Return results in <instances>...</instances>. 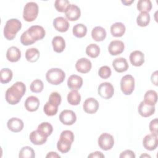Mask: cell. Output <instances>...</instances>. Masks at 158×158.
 <instances>
[{"instance_id":"6da1fadb","label":"cell","mask_w":158,"mask_h":158,"mask_svg":"<svg viewBox=\"0 0 158 158\" xmlns=\"http://www.w3.org/2000/svg\"><path fill=\"white\" fill-rule=\"evenodd\" d=\"M26 86L22 81H17L9 88L5 94L6 101L11 105L17 104L25 94Z\"/></svg>"},{"instance_id":"7a4b0ae2","label":"cell","mask_w":158,"mask_h":158,"mask_svg":"<svg viewBox=\"0 0 158 158\" xmlns=\"http://www.w3.org/2000/svg\"><path fill=\"white\" fill-rule=\"evenodd\" d=\"M22 23L17 19H11L6 22L4 28V36L8 40H12L21 29Z\"/></svg>"},{"instance_id":"3957f363","label":"cell","mask_w":158,"mask_h":158,"mask_svg":"<svg viewBox=\"0 0 158 158\" xmlns=\"http://www.w3.org/2000/svg\"><path fill=\"white\" fill-rule=\"evenodd\" d=\"M65 77L64 72L59 68H52L46 74V80L52 85H57L62 83Z\"/></svg>"},{"instance_id":"277c9868","label":"cell","mask_w":158,"mask_h":158,"mask_svg":"<svg viewBox=\"0 0 158 158\" xmlns=\"http://www.w3.org/2000/svg\"><path fill=\"white\" fill-rule=\"evenodd\" d=\"M38 14V6L35 2H27L23 8V18L27 22H32L36 19Z\"/></svg>"},{"instance_id":"5b68a950","label":"cell","mask_w":158,"mask_h":158,"mask_svg":"<svg viewBox=\"0 0 158 158\" xmlns=\"http://www.w3.org/2000/svg\"><path fill=\"white\" fill-rule=\"evenodd\" d=\"M120 88L123 94L130 95L135 88V80L132 75H126L123 76L120 81Z\"/></svg>"},{"instance_id":"8992f818","label":"cell","mask_w":158,"mask_h":158,"mask_svg":"<svg viewBox=\"0 0 158 158\" xmlns=\"http://www.w3.org/2000/svg\"><path fill=\"white\" fill-rule=\"evenodd\" d=\"M98 143L101 149L107 151L112 148L114 144V139L111 135L107 133H104L99 136Z\"/></svg>"},{"instance_id":"52a82bcc","label":"cell","mask_w":158,"mask_h":158,"mask_svg":"<svg viewBox=\"0 0 158 158\" xmlns=\"http://www.w3.org/2000/svg\"><path fill=\"white\" fill-rule=\"evenodd\" d=\"M98 94L105 99H110L112 97L114 89L112 85L109 82H104L99 85L98 89Z\"/></svg>"},{"instance_id":"ba28073f","label":"cell","mask_w":158,"mask_h":158,"mask_svg":"<svg viewBox=\"0 0 158 158\" xmlns=\"http://www.w3.org/2000/svg\"><path fill=\"white\" fill-rule=\"evenodd\" d=\"M59 120L64 125H72L76 122L77 116L73 111L66 109L60 112Z\"/></svg>"},{"instance_id":"9c48e42d","label":"cell","mask_w":158,"mask_h":158,"mask_svg":"<svg viewBox=\"0 0 158 158\" xmlns=\"http://www.w3.org/2000/svg\"><path fill=\"white\" fill-rule=\"evenodd\" d=\"M27 31L35 42L36 41L42 40L46 35L45 30L43 27L40 25H33L28 28Z\"/></svg>"},{"instance_id":"30bf717a","label":"cell","mask_w":158,"mask_h":158,"mask_svg":"<svg viewBox=\"0 0 158 158\" xmlns=\"http://www.w3.org/2000/svg\"><path fill=\"white\" fill-rule=\"evenodd\" d=\"M143 144L147 150L153 151L156 149L158 145L157 135L152 133L146 135L143 139Z\"/></svg>"},{"instance_id":"8fae6325","label":"cell","mask_w":158,"mask_h":158,"mask_svg":"<svg viewBox=\"0 0 158 158\" xmlns=\"http://www.w3.org/2000/svg\"><path fill=\"white\" fill-rule=\"evenodd\" d=\"M83 110L88 114H94L99 109V103L98 101L93 98L86 99L83 105Z\"/></svg>"},{"instance_id":"7c38bea8","label":"cell","mask_w":158,"mask_h":158,"mask_svg":"<svg viewBox=\"0 0 158 158\" xmlns=\"http://www.w3.org/2000/svg\"><path fill=\"white\" fill-rule=\"evenodd\" d=\"M124 43L120 40L112 41L108 46V51L112 56L120 54L124 50Z\"/></svg>"},{"instance_id":"4fadbf2b","label":"cell","mask_w":158,"mask_h":158,"mask_svg":"<svg viewBox=\"0 0 158 158\" xmlns=\"http://www.w3.org/2000/svg\"><path fill=\"white\" fill-rule=\"evenodd\" d=\"M92 64L91 61L87 58H81L78 59L75 64V68L77 70L82 73H86L89 72L91 69Z\"/></svg>"},{"instance_id":"5bb4252c","label":"cell","mask_w":158,"mask_h":158,"mask_svg":"<svg viewBox=\"0 0 158 158\" xmlns=\"http://www.w3.org/2000/svg\"><path fill=\"white\" fill-rule=\"evenodd\" d=\"M67 19L70 21L77 20L81 15L80 8L75 4H70L65 12Z\"/></svg>"},{"instance_id":"9a60e30c","label":"cell","mask_w":158,"mask_h":158,"mask_svg":"<svg viewBox=\"0 0 158 158\" xmlns=\"http://www.w3.org/2000/svg\"><path fill=\"white\" fill-rule=\"evenodd\" d=\"M7 126L9 130L14 133H17L22 130L24 124L21 119L17 117H12L7 121Z\"/></svg>"},{"instance_id":"2e32d148","label":"cell","mask_w":158,"mask_h":158,"mask_svg":"<svg viewBox=\"0 0 158 158\" xmlns=\"http://www.w3.org/2000/svg\"><path fill=\"white\" fill-rule=\"evenodd\" d=\"M53 25L55 29L60 32H65L69 28L68 20L63 17H57L53 20Z\"/></svg>"},{"instance_id":"e0dca14e","label":"cell","mask_w":158,"mask_h":158,"mask_svg":"<svg viewBox=\"0 0 158 158\" xmlns=\"http://www.w3.org/2000/svg\"><path fill=\"white\" fill-rule=\"evenodd\" d=\"M138 112L143 117H148L152 115L155 112V106L149 105L141 101L138 106Z\"/></svg>"},{"instance_id":"ac0fdd59","label":"cell","mask_w":158,"mask_h":158,"mask_svg":"<svg viewBox=\"0 0 158 158\" xmlns=\"http://www.w3.org/2000/svg\"><path fill=\"white\" fill-rule=\"evenodd\" d=\"M130 60L133 65L141 66L144 62V55L140 51H134L130 55Z\"/></svg>"},{"instance_id":"d6986e66","label":"cell","mask_w":158,"mask_h":158,"mask_svg":"<svg viewBox=\"0 0 158 158\" xmlns=\"http://www.w3.org/2000/svg\"><path fill=\"white\" fill-rule=\"evenodd\" d=\"M48 137L43 135L38 130L33 131L30 135V140L35 145H42L47 141Z\"/></svg>"},{"instance_id":"ffe728a7","label":"cell","mask_w":158,"mask_h":158,"mask_svg":"<svg viewBox=\"0 0 158 158\" xmlns=\"http://www.w3.org/2000/svg\"><path fill=\"white\" fill-rule=\"evenodd\" d=\"M112 65L115 70L118 73L125 72L128 69V64L123 57L115 59L112 62Z\"/></svg>"},{"instance_id":"44dd1931","label":"cell","mask_w":158,"mask_h":158,"mask_svg":"<svg viewBox=\"0 0 158 158\" xmlns=\"http://www.w3.org/2000/svg\"><path fill=\"white\" fill-rule=\"evenodd\" d=\"M40 106L39 99L34 96L28 97L25 102V109L29 112L36 111Z\"/></svg>"},{"instance_id":"7402d4cb","label":"cell","mask_w":158,"mask_h":158,"mask_svg":"<svg viewBox=\"0 0 158 158\" xmlns=\"http://www.w3.org/2000/svg\"><path fill=\"white\" fill-rule=\"evenodd\" d=\"M6 57L11 62H17L21 57V52L18 48L11 46L8 48L6 52Z\"/></svg>"},{"instance_id":"603a6c76","label":"cell","mask_w":158,"mask_h":158,"mask_svg":"<svg viewBox=\"0 0 158 158\" xmlns=\"http://www.w3.org/2000/svg\"><path fill=\"white\" fill-rule=\"evenodd\" d=\"M83 85V79L77 75H72L67 80L68 87L71 89H78Z\"/></svg>"},{"instance_id":"cb8c5ba5","label":"cell","mask_w":158,"mask_h":158,"mask_svg":"<svg viewBox=\"0 0 158 158\" xmlns=\"http://www.w3.org/2000/svg\"><path fill=\"white\" fill-rule=\"evenodd\" d=\"M125 26L122 22H115L110 27V32L115 37H121L125 32Z\"/></svg>"},{"instance_id":"d4e9b609","label":"cell","mask_w":158,"mask_h":158,"mask_svg":"<svg viewBox=\"0 0 158 158\" xmlns=\"http://www.w3.org/2000/svg\"><path fill=\"white\" fill-rule=\"evenodd\" d=\"M91 36L96 41H102L106 37V30L102 27H96L92 30Z\"/></svg>"},{"instance_id":"484cf974","label":"cell","mask_w":158,"mask_h":158,"mask_svg":"<svg viewBox=\"0 0 158 158\" xmlns=\"http://www.w3.org/2000/svg\"><path fill=\"white\" fill-rule=\"evenodd\" d=\"M52 44L54 51L56 52H62L65 48V42L64 39L60 36H56L52 40Z\"/></svg>"},{"instance_id":"4316f807","label":"cell","mask_w":158,"mask_h":158,"mask_svg":"<svg viewBox=\"0 0 158 158\" xmlns=\"http://www.w3.org/2000/svg\"><path fill=\"white\" fill-rule=\"evenodd\" d=\"M68 102L73 106H77L81 101V96L77 89H72L67 95Z\"/></svg>"},{"instance_id":"83f0119b","label":"cell","mask_w":158,"mask_h":158,"mask_svg":"<svg viewBox=\"0 0 158 158\" xmlns=\"http://www.w3.org/2000/svg\"><path fill=\"white\" fill-rule=\"evenodd\" d=\"M39 51L35 48L28 49L25 52V58L27 61L30 62H36L40 57Z\"/></svg>"},{"instance_id":"f1b7e54d","label":"cell","mask_w":158,"mask_h":158,"mask_svg":"<svg viewBox=\"0 0 158 158\" xmlns=\"http://www.w3.org/2000/svg\"><path fill=\"white\" fill-rule=\"evenodd\" d=\"M157 101V94L154 90H148L144 96V102L149 105L154 106Z\"/></svg>"},{"instance_id":"f546056e","label":"cell","mask_w":158,"mask_h":158,"mask_svg":"<svg viewBox=\"0 0 158 158\" xmlns=\"http://www.w3.org/2000/svg\"><path fill=\"white\" fill-rule=\"evenodd\" d=\"M73 34L77 38L84 37L87 33V28L83 23H78L73 27Z\"/></svg>"},{"instance_id":"4dcf8cb0","label":"cell","mask_w":158,"mask_h":158,"mask_svg":"<svg viewBox=\"0 0 158 158\" xmlns=\"http://www.w3.org/2000/svg\"><path fill=\"white\" fill-rule=\"evenodd\" d=\"M72 144L70 141L60 138L57 143V148L60 152L67 153L70 151Z\"/></svg>"},{"instance_id":"1f68e13d","label":"cell","mask_w":158,"mask_h":158,"mask_svg":"<svg viewBox=\"0 0 158 158\" xmlns=\"http://www.w3.org/2000/svg\"><path fill=\"white\" fill-rule=\"evenodd\" d=\"M0 76H1V78H0L1 83L6 84L12 80L13 73L10 69L8 68H4L1 70Z\"/></svg>"},{"instance_id":"d6a6232c","label":"cell","mask_w":158,"mask_h":158,"mask_svg":"<svg viewBox=\"0 0 158 158\" xmlns=\"http://www.w3.org/2000/svg\"><path fill=\"white\" fill-rule=\"evenodd\" d=\"M37 130L43 135L48 137L52 133L53 128L52 125L49 122H42L38 126Z\"/></svg>"},{"instance_id":"836d02e7","label":"cell","mask_w":158,"mask_h":158,"mask_svg":"<svg viewBox=\"0 0 158 158\" xmlns=\"http://www.w3.org/2000/svg\"><path fill=\"white\" fill-rule=\"evenodd\" d=\"M150 22V15L148 12H140L137 18L136 23L140 27H146L147 26Z\"/></svg>"},{"instance_id":"e575fe53","label":"cell","mask_w":158,"mask_h":158,"mask_svg":"<svg viewBox=\"0 0 158 158\" xmlns=\"http://www.w3.org/2000/svg\"><path fill=\"white\" fill-rule=\"evenodd\" d=\"M99 53L100 49L96 44L91 43L89 44L86 48V54L92 58L97 57L99 56Z\"/></svg>"},{"instance_id":"d590c367","label":"cell","mask_w":158,"mask_h":158,"mask_svg":"<svg viewBox=\"0 0 158 158\" xmlns=\"http://www.w3.org/2000/svg\"><path fill=\"white\" fill-rule=\"evenodd\" d=\"M137 9L141 12H148L152 9V2L150 0H139L137 3Z\"/></svg>"},{"instance_id":"8d00e7d4","label":"cell","mask_w":158,"mask_h":158,"mask_svg":"<svg viewBox=\"0 0 158 158\" xmlns=\"http://www.w3.org/2000/svg\"><path fill=\"white\" fill-rule=\"evenodd\" d=\"M19 157L20 158H33L35 157V151L30 146L23 147L19 152Z\"/></svg>"},{"instance_id":"74e56055","label":"cell","mask_w":158,"mask_h":158,"mask_svg":"<svg viewBox=\"0 0 158 158\" xmlns=\"http://www.w3.org/2000/svg\"><path fill=\"white\" fill-rule=\"evenodd\" d=\"M70 5V2L67 0H56L54 3L55 8L57 11L60 12H65Z\"/></svg>"},{"instance_id":"f35d334b","label":"cell","mask_w":158,"mask_h":158,"mask_svg":"<svg viewBox=\"0 0 158 158\" xmlns=\"http://www.w3.org/2000/svg\"><path fill=\"white\" fill-rule=\"evenodd\" d=\"M44 85L43 81L40 79H36L32 81L30 85V89L33 93H40L43 91Z\"/></svg>"},{"instance_id":"ab89813d","label":"cell","mask_w":158,"mask_h":158,"mask_svg":"<svg viewBox=\"0 0 158 158\" xmlns=\"http://www.w3.org/2000/svg\"><path fill=\"white\" fill-rule=\"evenodd\" d=\"M43 110L47 115L53 116L57 114L58 110V107L51 104L48 101L44 106Z\"/></svg>"},{"instance_id":"60d3db41","label":"cell","mask_w":158,"mask_h":158,"mask_svg":"<svg viewBox=\"0 0 158 158\" xmlns=\"http://www.w3.org/2000/svg\"><path fill=\"white\" fill-rule=\"evenodd\" d=\"M61 96L57 92H52L49 97L48 102L51 104L58 107L61 102Z\"/></svg>"},{"instance_id":"b9f144b4","label":"cell","mask_w":158,"mask_h":158,"mask_svg":"<svg viewBox=\"0 0 158 158\" xmlns=\"http://www.w3.org/2000/svg\"><path fill=\"white\" fill-rule=\"evenodd\" d=\"M20 40L21 43L24 46H28L35 43V41L31 38V37L28 34L27 30H26L22 34Z\"/></svg>"},{"instance_id":"7bdbcfd3","label":"cell","mask_w":158,"mask_h":158,"mask_svg":"<svg viewBox=\"0 0 158 158\" xmlns=\"http://www.w3.org/2000/svg\"><path fill=\"white\" fill-rule=\"evenodd\" d=\"M111 73L112 72L110 68L107 65L101 67L98 70L99 76L104 79L108 78L111 75Z\"/></svg>"},{"instance_id":"ee69618b","label":"cell","mask_w":158,"mask_h":158,"mask_svg":"<svg viewBox=\"0 0 158 158\" xmlns=\"http://www.w3.org/2000/svg\"><path fill=\"white\" fill-rule=\"evenodd\" d=\"M60 138H64L72 143L74 140V135L73 132L70 130H64L61 133Z\"/></svg>"},{"instance_id":"f6af8a7d","label":"cell","mask_w":158,"mask_h":158,"mask_svg":"<svg viewBox=\"0 0 158 158\" xmlns=\"http://www.w3.org/2000/svg\"><path fill=\"white\" fill-rule=\"evenodd\" d=\"M157 118H156L152 120L149 123V127L150 131L154 135H157Z\"/></svg>"},{"instance_id":"bcb514c9","label":"cell","mask_w":158,"mask_h":158,"mask_svg":"<svg viewBox=\"0 0 158 158\" xmlns=\"http://www.w3.org/2000/svg\"><path fill=\"white\" fill-rule=\"evenodd\" d=\"M119 157L120 158H135V154L131 150H125L120 154Z\"/></svg>"},{"instance_id":"7dc6e473","label":"cell","mask_w":158,"mask_h":158,"mask_svg":"<svg viewBox=\"0 0 158 158\" xmlns=\"http://www.w3.org/2000/svg\"><path fill=\"white\" fill-rule=\"evenodd\" d=\"M88 157H104V155L100 151H96L94 152H92L88 155Z\"/></svg>"},{"instance_id":"c3c4849f","label":"cell","mask_w":158,"mask_h":158,"mask_svg":"<svg viewBox=\"0 0 158 158\" xmlns=\"http://www.w3.org/2000/svg\"><path fill=\"white\" fill-rule=\"evenodd\" d=\"M157 71L156 70L154 72H153L151 75V82L154 84L156 86H157Z\"/></svg>"},{"instance_id":"681fc988","label":"cell","mask_w":158,"mask_h":158,"mask_svg":"<svg viewBox=\"0 0 158 158\" xmlns=\"http://www.w3.org/2000/svg\"><path fill=\"white\" fill-rule=\"evenodd\" d=\"M46 157H47V158H48V157H49V158H56V157H60V156L55 152H49L46 155Z\"/></svg>"},{"instance_id":"f907efd6","label":"cell","mask_w":158,"mask_h":158,"mask_svg":"<svg viewBox=\"0 0 158 158\" xmlns=\"http://www.w3.org/2000/svg\"><path fill=\"white\" fill-rule=\"evenodd\" d=\"M133 2H134V0H131V1H122V2L123 4H124L125 6H129Z\"/></svg>"},{"instance_id":"816d5d0a","label":"cell","mask_w":158,"mask_h":158,"mask_svg":"<svg viewBox=\"0 0 158 158\" xmlns=\"http://www.w3.org/2000/svg\"><path fill=\"white\" fill-rule=\"evenodd\" d=\"M140 157H149V158H151V156H149V155H148V154H144L141 155V156H140Z\"/></svg>"}]
</instances>
